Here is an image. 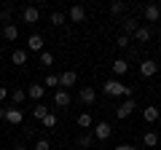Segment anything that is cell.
I'll list each match as a JSON object with an SVG mask.
<instances>
[{"instance_id":"obj_18","label":"cell","mask_w":161,"mask_h":150,"mask_svg":"<svg viewBox=\"0 0 161 150\" xmlns=\"http://www.w3.org/2000/svg\"><path fill=\"white\" fill-rule=\"evenodd\" d=\"M129 72V62L126 59H115L113 62V75H126Z\"/></svg>"},{"instance_id":"obj_32","label":"cell","mask_w":161,"mask_h":150,"mask_svg":"<svg viewBox=\"0 0 161 150\" xmlns=\"http://www.w3.org/2000/svg\"><path fill=\"white\" fill-rule=\"evenodd\" d=\"M8 97H11V91H8V88L6 86H0V102H6V99Z\"/></svg>"},{"instance_id":"obj_27","label":"cell","mask_w":161,"mask_h":150,"mask_svg":"<svg viewBox=\"0 0 161 150\" xmlns=\"http://www.w3.org/2000/svg\"><path fill=\"white\" fill-rule=\"evenodd\" d=\"M40 64H43V67H51V64H54V54L43 51V54H40Z\"/></svg>"},{"instance_id":"obj_5","label":"cell","mask_w":161,"mask_h":150,"mask_svg":"<svg viewBox=\"0 0 161 150\" xmlns=\"http://www.w3.org/2000/svg\"><path fill=\"white\" fill-rule=\"evenodd\" d=\"M156 72H158V64H156L153 59H142V62H140V75H142V78H153Z\"/></svg>"},{"instance_id":"obj_22","label":"cell","mask_w":161,"mask_h":150,"mask_svg":"<svg viewBox=\"0 0 161 150\" xmlns=\"http://www.w3.org/2000/svg\"><path fill=\"white\" fill-rule=\"evenodd\" d=\"M142 142H145V147H156V145H158V134H156V131H145L142 134Z\"/></svg>"},{"instance_id":"obj_29","label":"cell","mask_w":161,"mask_h":150,"mask_svg":"<svg viewBox=\"0 0 161 150\" xmlns=\"http://www.w3.org/2000/svg\"><path fill=\"white\" fill-rule=\"evenodd\" d=\"M129 43H132V38H129V35H124V32H121V35H118V40H115V46H121V48H126Z\"/></svg>"},{"instance_id":"obj_11","label":"cell","mask_w":161,"mask_h":150,"mask_svg":"<svg viewBox=\"0 0 161 150\" xmlns=\"http://www.w3.org/2000/svg\"><path fill=\"white\" fill-rule=\"evenodd\" d=\"M43 97H46V86H40V83H32V86H27V99H35V102H40Z\"/></svg>"},{"instance_id":"obj_1","label":"cell","mask_w":161,"mask_h":150,"mask_svg":"<svg viewBox=\"0 0 161 150\" xmlns=\"http://www.w3.org/2000/svg\"><path fill=\"white\" fill-rule=\"evenodd\" d=\"M102 91L108 94V97H126V99H132V88H129V86H124V83H121L118 78H110V81H105Z\"/></svg>"},{"instance_id":"obj_31","label":"cell","mask_w":161,"mask_h":150,"mask_svg":"<svg viewBox=\"0 0 161 150\" xmlns=\"http://www.w3.org/2000/svg\"><path fill=\"white\" fill-rule=\"evenodd\" d=\"M35 150H51L48 139H38V142H35Z\"/></svg>"},{"instance_id":"obj_36","label":"cell","mask_w":161,"mask_h":150,"mask_svg":"<svg viewBox=\"0 0 161 150\" xmlns=\"http://www.w3.org/2000/svg\"><path fill=\"white\" fill-rule=\"evenodd\" d=\"M14 150H27V147H24V145L19 142V145H14Z\"/></svg>"},{"instance_id":"obj_23","label":"cell","mask_w":161,"mask_h":150,"mask_svg":"<svg viewBox=\"0 0 161 150\" xmlns=\"http://www.w3.org/2000/svg\"><path fill=\"white\" fill-rule=\"evenodd\" d=\"M48 115V107H43V104H35V107H32V118H35V121H43V118H46Z\"/></svg>"},{"instance_id":"obj_34","label":"cell","mask_w":161,"mask_h":150,"mask_svg":"<svg viewBox=\"0 0 161 150\" xmlns=\"http://www.w3.org/2000/svg\"><path fill=\"white\" fill-rule=\"evenodd\" d=\"M113 150H137V147H134V145H124V142H121V145H115Z\"/></svg>"},{"instance_id":"obj_35","label":"cell","mask_w":161,"mask_h":150,"mask_svg":"<svg viewBox=\"0 0 161 150\" xmlns=\"http://www.w3.org/2000/svg\"><path fill=\"white\" fill-rule=\"evenodd\" d=\"M6 110L8 107H0V121H6Z\"/></svg>"},{"instance_id":"obj_21","label":"cell","mask_w":161,"mask_h":150,"mask_svg":"<svg viewBox=\"0 0 161 150\" xmlns=\"http://www.w3.org/2000/svg\"><path fill=\"white\" fill-rule=\"evenodd\" d=\"M92 142H94V134H92V131L78 134V147H92Z\"/></svg>"},{"instance_id":"obj_15","label":"cell","mask_w":161,"mask_h":150,"mask_svg":"<svg viewBox=\"0 0 161 150\" xmlns=\"http://www.w3.org/2000/svg\"><path fill=\"white\" fill-rule=\"evenodd\" d=\"M158 115H161V110H158V107H153V104L142 110V118H145V123H156V121H158Z\"/></svg>"},{"instance_id":"obj_19","label":"cell","mask_w":161,"mask_h":150,"mask_svg":"<svg viewBox=\"0 0 161 150\" xmlns=\"http://www.w3.org/2000/svg\"><path fill=\"white\" fill-rule=\"evenodd\" d=\"M3 38H6V40H16L19 38V27L16 24H6V27H3Z\"/></svg>"},{"instance_id":"obj_26","label":"cell","mask_w":161,"mask_h":150,"mask_svg":"<svg viewBox=\"0 0 161 150\" xmlns=\"http://www.w3.org/2000/svg\"><path fill=\"white\" fill-rule=\"evenodd\" d=\"M124 11H126V3H124V0H113V3H110V13L118 16V13H124Z\"/></svg>"},{"instance_id":"obj_7","label":"cell","mask_w":161,"mask_h":150,"mask_svg":"<svg viewBox=\"0 0 161 150\" xmlns=\"http://www.w3.org/2000/svg\"><path fill=\"white\" fill-rule=\"evenodd\" d=\"M75 83H78V72H75V70H67V72L59 75V86H62L64 91H67L70 86H75Z\"/></svg>"},{"instance_id":"obj_25","label":"cell","mask_w":161,"mask_h":150,"mask_svg":"<svg viewBox=\"0 0 161 150\" xmlns=\"http://www.w3.org/2000/svg\"><path fill=\"white\" fill-rule=\"evenodd\" d=\"M134 40H140V43H148V40H150V29H148V27H140L137 32H134Z\"/></svg>"},{"instance_id":"obj_8","label":"cell","mask_w":161,"mask_h":150,"mask_svg":"<svg viewBox=\"0 0 161 150\" xmlns=\"http://www.w3.org/2000/svg\"><path fill=\"white\" fill-rule=\"evenodd\" d=\"M78 102L80 104H94V102H97V91H94L92 86H83L80 94H78Z\"/></svg>"},{"instance_id":"obj_13","label":"cell","mask_w":161,"mask_h":150,"mask_svg":"<svg viewBox=\"0 0 161 150\" xmlns=\"http://www.w3.org/2000/svg\"><path fill=\"white\" fill-rule=\"evenodd\" d=\"M137 29H140V22H137V19H132V16L124 19V35L134 38V32H137Z\"/></svg>"},{"instance_id":"obj_6","label":"cell","mask_w":161,"mask_h":150,"mask_svg":"<svg viewBox=\"0 0 161 150\" xmlns=\"http://www.w3.org/2000/svg\"><path fill=\"white\" fill-rule=\"evenodd\" d=\"M43 46H46V43H43V35H30L27 38V51H35V54H43Z\"/></svg>"},{"instance_id":"obj_3","label":"cell","mask_w":161,"mask_h":150,"mask_svg":"<svg viewBox=\"0 0 161 150\" xmlns=\"http://www.w3.org/2000/svg\"><path fill=\"white\" fill-rule=\"evenodd\" d=\"M134 107H137V104H134V99H124V104H118V107H115V118H118V121L129 118V115L134 113Z\"/></svg>"},{"instance_id":"obj_17","label":"cell","mask_w":161,"mask_h":150,"mask_svg":"<svg viewBox=\"0 0 161 150\" xmlns=\"http://www.w3.org/2000/svg\"><path fill=\"white\" fill-rule=\"evenodd\" d=\"M11 62L19 64V67L27 64V51H24V48H14V51H11Z\"/></svg>"},{"instance_id":"obj_24","label":"cell","mask_w":161,"mask_h":150,"mask_svg":"<svg viewBox=\"0 0 161 150\" xmlns=\"http://www.w3.org/2000/svg\"><path fill=\"white\" fill-rule=\"evenodd\" d=\"M75 123H78L80 129H92V126H94V121H92V115H89V113H80Z\"/></svg>"},{"instance_id":"obj_37","label":"cell","mask_w":161,"mask_h":150,"mask_svg":"<svg viewBox=\"0 0 161 150\" xmlns=\"http://www.w3.org/2000/svg\"><path fill=\"white\" fill-rule=\"evenodd\" d=\"M158 51H161V43H158Z\"/></svg>"},{"instance_id":"obj_20","label":"cell","mask_w":161,"mask_h":150,"mask_svg":"<svg viewBox=\"0 0 161 150\" xmlns=\"http://www.w3.org/2000/svg\"><path fill=\"white\" fill-rule=\"evenodd\" d=\"M48 22H51L54 27H62V24L67 22V13H62V11H51V16H48Z\"/></svg>"},{"instance_id":"obj_12","label":"cell","mask_w":161,"mask_h":150,"mask_svg":"<svg viewBox=\"0 0 161 150\" xmlns=\"http://www.w3.org/2000/svg\"><path fill=\"white\" fill-rule=\"evenodd\" d=\"M67 16H70V22H86V8L83 6H70V11H67Z\"/></svg>"},{"instance_id":"obj_16","label":"cell","mask_w":161,"mask_h":150,"mask_svg":"<svg viewBox=\"0 0 161 150\" xmlns=\"http://www.w3.org/2000/svg\"><path fill=\"white\" fill-rule=\"evenodd\" d=\"M8 99L14 102V107H19V104H22L24 99H27V88H14V91H11V97H8Z\"/></svg>"},{"instance_id":"obj_2","label":"cell","mask_w":161,"mask_h":150,"mask_svg":"<svg viewBox=\"0 0 161 150\" xmlns=\"http://www.w3.org/2000/svg\"><path fill=\"white\" fill-rule=\"evenodd\" d=\"M92 134H94V139H99V142H105V139H108L110 134H113V126H110L108 121H99L97 126L92 129Z\"/></svg>"},{"instance_id":"obj_28","label":"cell","mask_w":161,"mask_h":150,"mask_svg":"<svg viewBox=\"0 0 161 150\" xmlns=\"http://www.w3.org/2000/svg\"><path fill=\"white\" fill-rule=\"evenodd\" d=\"M40 123H43V126H46V129H54V126H57V115H51V113H48V115L43 118V121H40Z\"/></svg>"},{"instance_id":"obj_10","label":"cell","mask_w":161,"mask_h":150,"mask_svg":"<svg viewBox=\"0 0 161 150\" xmlns=\"http://www.w3.org/2000/svg\"><path fill=\"white\" fill-rule=\"evenodd\" d=\"M142 16H145V22H158L161 19V8L156 6V3H148V6L142 8Z\"/></svg>"},{"instance_id":"obj_33","label":"cell","mask_w":161,"mask_h":150,"mask_svg":"<svg viewBox=\"0 0 161 150\" xmlns=\"http://www.w3.org/2000/svg\"><path fill=\"white\" fill-rule=\"evenodd\" d=\"M11 11H14V8H11V6H6L3 11H0V19H11Z\"/></svg>"},{"instance_id":"obj_9","label":"cell","mask_w":161,"mask_h":150,"mask_svg":"<svg viewBox=\"0 0 161 150\" xmlns=\"http://www.w3.org/2000/svg\"><path fill=\"white\" fill-rule=\"evenodd\" d=\"M24 121V113L19 107H8L6 110V123H11V126H19V123Z\"/></svg>"},{"instance_id":"obj_30","label":"cell","mask_w":161,"mask_h":150,"mask_svg":"<svg viewBox=\"0 0 161 150\" xmlns=\"http://www.w3.org/2000/svg\"><path fill=\"white\" fill-rule=\"evenodd\" d=\"M43 83H46V86H57V88H59V75H46V81H43Z\"/></svg>"},{"instance_id":"obj_14","label":"cell","mask_w":161,"mask_h":150,"mask_svg":"<svg viewBox=\"0 0 161 150\" xmlns=\"http://www.w3.org/2000/svg\"><path fill=\"white\" fill-rule=\"evenodd\" d=\"M54 104H57V107H67L70 104V94L64 91V88H57V91H54Z\"/></svg>"},{"instance_id":"obj_38","label":"cell","mask_w":161,"mask_h":150,"mask_svg":"<svg viewBox=\"0 0 161 150\" xmlns=\"http://www.w3.org/2000/svg\"><path fill=\"white\" fill-rule=\"evenodd\" d=\"M0 131H3V126H0Z\"/></svg>"},{"instance_id":"obj_4","label":"cell","mask_w":161,"mask_h":150,"mask_svg":"<svg viewBox=\"0 0 161 150\" xmlns=\"http://www.w3.org/2000/svg\"><path fill=\"white\" fill-rule=\"evenodd\" d=\"M38 19H40V8L24 6V11H22V22L24 24H38Z\"/></svg>"}]
</instances>
